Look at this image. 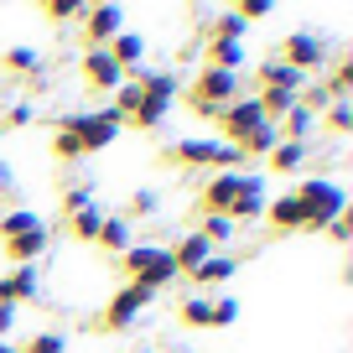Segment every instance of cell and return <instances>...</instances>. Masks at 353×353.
<instances>
[{"label": "cell", "instance_id": "29", "mask_svg": "<svg viewBox=\"0 0 353 353\" xmlns=\"http://www.w3.org/2000/svg\"><path fill=\"white\" fill-rule=\"evenodd\" d=\"M32 229H47L42 213H32V208H11V213H0V244L16 239V234H32Z\"/></svg>", "mask_w": 353, "mask_h": 353}, {"label": "cell", "instance_id": "31", "mask_svg": "<svg viewBox=\"0 0 353 353\" xmlns=\"http://www.w3.org/2000/svg\"><path fill=\"white\" fill-rule=\"evenodd\" d=\"M317 125H322L327 135H348V130H353V99H332L327 110L317 114Z\"/></svg>", "mask_w": 353, "mask_h": 353}, {"label": "cell", "instance_id": "39", "mask_svg": "<svg viewBox=\"0 0 353 353\" xmlns=\"http://www.w3.org/2000/svg\"><path fill=\"white\" fill-rule=\"evenodd\" d=\"M32 120H37V110L26 99H16L11 110H6V120H0V130H21V125H32Z\"/></svg>", "mask_w": 353, "mask_h": 353}, {"label": "cell", "instance_id": "20", "mask_svg": "<svg viewBox=\"0 0 353 353\" xmlns=\"http://www.w3.org/2000/svg\"><path fill=\"white\" fill-rule=\"evenodd\" d=\"M265 161H270V176H296V172H307V161H312V141H281Z\"/></svg>", "mask_w": 353, "mask_h": 353}, {"label": "cell", "instance_id": "37", "mask_svg": "<svg viewBox=\"0 0 353 353\" xmlns=\"http://www.w3.org/2000/svg\"><path fill=\"white\" fill-rule=\"evenodd\" d=\"M88 203H99L94 198V182H73V188L63 192V213H78V208H88Z\"/></svg>", "mask_w": 353, "mask_h": 353}, {"label": "cell", "instance_id": "33", "mask_svg": "<svg viewBox=\"0 0 353 353\" xmlns=\"http://www.w3.org/2000/svg\"><path fill=\"white\" fill-rule=\"evenodd\" d=\"M198 234H203V239H208V244H213V250H219V244H234V234H239V229H234V223H229V219H223V213H203V223H198Z\"/></svg>", "mask_w": 353, "mask_h": 353}, {"label": "cell", "instance_id": "42", "mask_svg": "<svg viewBox=\"0 0 353 353\" xmlns=\"http://www.w3.org/2000/svg\"><path fill=\"white\" fill-rule=\"evenodd\" d=\"M16 322H21V312H16V307H0V343H11Z\"/></svg>", "mask_w": 353, "mask_h": 353}, {"label": "cell", "instance_id": "12", "mask_svg": "<svg viewBox=\"0 0 353 353\" xmlns=\"http://www.w3.org/2000/svg\"><path fill=\"white\" fill-rule=\"evenodd\" d=\"M78 78H83V88L88 94H104V88H120L125 83V73H120V63H114L110 52H104V47H94V52H83L78 57Z\"/></svg>", "mask_w": 353, "mask_h": 353}, {"label": "cell", "instance_id": "28", "mask_svg": "<svg viewBox=\"0 0 353 353\" xmlns=\"http://www.w3.org/2000/svg\"><path fill=\"white\" fill-rule=\"evenodd\" d=\"M37 11L52 26H78V16L88 11V0H37Z\"/></svg>", "mask_w": 353, "mask_h": 353}, {"label": "cell", "instance_id": "24", "mask_svg": "<svg viewBox=\"0 0 353 353\" xmlns=\"http://www.w3.org/2000/svg\"><path fill=\"white\" fill-rule=\"evenodd\" d=\"M276 130H281V141H312V130H317V114H312L307 104L296 99L286 114H281V125H276Z\"/></svg>", "mask_w": 353, "mask_h": 353}, {"label": "cell", "instance_id": "9", "mask_svg": "<svg viewBox=\"0 0 353 353\" xmlns=\"http://www.w3.org/2000/svg\"><path fill=\"white\" fill-rule=\"evenodd\" d=\"M254 182H265V172H213L198 188V213H229V203L250 192Z\"/></svg>", "mask_w": 353, "mask_h": 353}, {"label": "cell", "instance_id": "44", "mask_svg": "<svg viewBox=\"0 0 353 353\" xmlns=\"http://www.w3.org/2000/svg\"><path fill=\"white\" fill-rule=\"evenodd\" d=\"M88 6H114V0H88Z\"/></svg>", "mask_w": 353, "mask_h": 353}, {"label": "cell", "instance_id": "17", "mask_svg": "<svg viewBox=\"0 0 353 353\" xmlns=\"http://www.w3.org/2000/svg\"><path fill=\"white\" fill-rule=\"evenodd\" d=\"M104 52H110L114 63H120V73H125V78H135V73H141V68H145V37L125 26V32L114 37V42L104 47Z\"/></svg>", "mask_w": 353, "mask_h": 353}, {"label": "cell", "instance_id": "40", "mask_svg": "<svg viewBox=\"0 0 353 353\" xmlns=\"http://www.w3.org/2000/svg\"><path fill=\"white\" fill-rule=\"evenodd\" d=\"M156 203H161V198H156L151 188H145V192H135V198H130V208H125V219H151V213H156Z\"/></svg>", "mask_w": 353, "mask_h": 353}, {"label": "cell", "instance_id": "4", "mask_svg": "<svg viewBox=\"0 0 353 353\" xmlns=\"http://www.w3.org/2000/svg\"><path fill=\"white\" fill-rule=\"evenodd\" d=\"M244 94L239 73H223V68H198V78L188 83V104L203 114V120H213V114L223 110V104H234Z\"/></svg>", "mask_w": 353, "mask_h": 353}, {"label": "cell", "instance_id": "38", "mask_svg": "<svg viewBox=\"0 0 353 353\" xmlns=\"http://www.w3.org/2000/svg\"><path fill=\"white\" fill-rule=\"evenodd\" d=\"M239 322V301L234 296H213V322L208 327H234Z\"/></svg>", "mask_w": 353, "mask_h": 353}, {"label": "cell", "instance_id": "13", "mask_svg": "<svg viewBox=\"0 0 353 353\" xmlns=\"http://www.w3.org/2000/svg\"><path fill=\"white\" fill-rule=\"evenodd\" d=\"M42 281H37V265H11L6 276H0V307H16L21 312L26 301H37Z\"/></svg>", "mask_w": 353, "mask_h": 353}, {"label": "cell", "instance_id": "43", "mask_svg": "<svg viewBox=\"0 0 353 353\" xmlns=\"http://www.w3.org/2000/svg\"><path fill=\"white\" fill-rule=\"evenodd\" d=\"M0 353H21V348H16V343H0Z\"/></svg>", "mask_w": 353, "mask_h": 353}, {"label": "cell", "instance_id": "14", "mask_svg": "<svg viewBox=\"0 0 353 353\" xmlns=\"http://www.w3.org/2000/svg\"><path fill=\"white\" fill-rule=\"evenodd\" d=\"M166 254H172L176 276H192V270H198V265H203V260H208V254H213V244L203 239L198 229H188V234H182V239H176V244H166Z\"/></svg>", "mask_w": 353, "mask_h": 353}, {"label": "cell", "instance_id": "30", "mask_svg": "<svg viewBox=\"0 0 353 353\" xmlns=\"http://www.w3.org/2000/svg\"><path fill=\"white\" fill-rule=\"evenodd\" d=\"M0 68H6V73H42V52H37V47H6V52H0Z\"/></svg>", "mask_w": 353, "mask_h": 353}, {"label": "cell", "instance_id": "46", "mask_svg": "<svg viewBox=\"0 0 353 353\" xmlns=\"http://www.w3.org/2000/svg\"><path fill=\"white\" fill-rule=\"evenodd\" d=\"M229 6H234V0H229Z\"/></svg>", "mask_w": 353, "mask_h": 353}, {"label": "cell", "instance_id": "5", "mask_svg": "<svg viewBox=\"0 0 353 353\" xmlns=\"http://www.w3.org/2000/svg\"><path fill=\"white\" fill-rule=\"evenodd\" d=\"M166 161L172 166H244V151L229 141H213V135H188V141L166 145Z\"/></svg>", "mask_w": 353, "mask_h": 353}, {"label": "cell", "instance_id": "23", "mask_svg": "<svg viewBox=\"0 0 353 353\" xmlns=\"http://www.w3.org/2000/svg\"><path fill=\"white\" fill-rule=\"evenodd\" d=\"M203 68L239 73V68H244V42H219V37H208V42H203Z\"/></svg>", "mask_w": 353, "mask_h": 353}, {"label": "cell", "instance_id": "35", "mask_svg": "<svg viewBox=\"0 0 353 353\" xmlns=\"http://www.w3.org/2000/svg\"><path fill=\"white\" fill-rule=\"evenodd\" d=\"M244 32H250V26H244L234 11H219L208 21V37H219V42H244Z\"/></svg>", "mask_w": 353, "mask_h": 353}, {"label": "cell", "instance_id": "32", "mask_svg": "<svg viewBox=\"0 0 353 353\" xmlns=\"http://www.w3.org/2000/svg\"><path fill=\"white\" fill-rule=\"evenodd\" d=\"M322 83H327L332 99H348V94H353V57H348V52H338V63H332V73L322 78Z\"/></svg>", "mask_w": 353, "mask_h": 353}, {"label": "cell", "instance_id": "11", "mask_svg": "<svg viewBox=\"0 0 353 353\" xmlns=\"http://www.w3.org/2000/svg\"><path fill=\"white\" fill-rule=\"evenodd\" d=\"M120 32H125V6H88V11L78 16L83 52H94V47H110Z\"/></svg>", "mask_w": 353, "mask_h": 353}, {"label": "cell", "instance_id": "45", "mask_svg": "<svg viewBox=\"0 0 353 353\" xmlns=\"http://www.w3.org/2000/svg\"><path fill=\"white\" fill-rule=\"evenodd\" d=\"M0 141H6V130H0Z\"/></svg>", "mask_w": 353, "mask_h": 353}, {"label": "cell", "instance_id": "8", "mask_svg": "<svg viewBox=\"0 0 353 353\" xmlns=\"http://www.w3.org/2000/svg\"><path fill=\"white\" fill-rule=\"evenodd\" d=\"M151 301H156V291H145V286H135V281H125V286H114L110 296H104L99 327H104V332H130L135 317H141Z\"/></svg>", "mask_w": 353, "mask_h": 353}, {"label": "cell", "instance_id": "27", "mask_svg": "<svg viewBox=\"0 0 353 353\" xmlns=\"http://www.w3.org/2000/svg\"><path fill=\"white\" fill-rule=\"evenodd\" d=\"M99 223H104V208H99V203H88V208L68 213V234H73L78 244H94V234H99Z\"/></svg>", "mask_w": 353, "mask_h": 353}, {"label": "cell", "instance_id": "2", "mask_svg": "<svg viewBox=\"0 0 353 353\" xmlns=\"http://www.w3.org/2000/svg\"><path fill=\"white\" fill-rule=\"evenodd\" d=\"M291 192H296V203H301V234H322L338 213H348V192H343L338 176L312 172V176H301Z\"/></svg>", "mask_w": 353, "mask_h": 353}, {"label": "cell", "instance_id": "6", "mask_svg": "<svg viewBox=\"0 0 353 353\" xmlns=\"http://www.w3.org/2000/svg\"><path fill=\"white\" fill-rule=\"evenodd\" d=\"M57 125H68V130L78 135V145H83V156H94V151H104V145H114L120 141V130H125V114L120 110H83V114H63Z\"/></svg>", "mask_w": 353, "mask_h": 353}, {"label": "cell", "instance_id": "19", "mask_svg": "<svg viewBox=\"0 0 353 353\" xmlns=\"http://www.w3.org/2000/svg\"><path fill=\"white\" fill-rule=\"evenodd\" d=\"M94 244H99L104 254H114V260H120V254L135 244L130 219H125V213H104V223H99V234H94Z\"/></svg>", "mask_w": 353, "mask_h": 353}, {"label": "cell", "instance_id": "22", "mask_svg": "<svg viewBox=\"0 0 353 353\" xmlns=\"http://www.w3.org/2000/svg\"><path fill=\"white\" fill-rule=\"evenodd\" d=\"M223 219L234 223V229H244V223H260L265 219V182H254L250 192H239V198L229 203V213Z\"/></svg>", "mask_w": 353, "mask_h": 353}, {"label": "cell", "instance_id": "21", "mask_svg": "<svg viewBox=\"0 0 353 353\" xmlns=\"http://www.w3.org/2000/svg\"><path fill=\"white\" fill-rule=\"evenodd\" d=\"M47 239H52L47 229H32V234H16V239H6L0 250H6V260H11V265H37V260L47 254Z\"/></svg>", "mask_w": 353, "mask_h": 353}, {"label": "cell", "instance_id": "26", "mask_svg": "<svg viewBox=\"0 0 353 353\" xmlns=\"http://www.w3.org/2000/svg\"><path fill=\"white\" fill-rule=\"evenodd\" d=\"M176 322H182V327H208L213 322V296H203V291L182 296L176 301Z\"/></svg>", "mask_w": 353, "mask_h": 353}, {"label": "cell", "instance_id": "25", "mask_svg": "<svg viewBox=\"0 0 353 353\" xmlns=\"http://www.w3.org/2000/svg\"><path fill=\"white\" fill-rule=\"evenodd\" d=\"M276 145H281V130H276L270 120H265V125H254V130L239 141V151H244V161H260V156H270Z\"/></svg>", "mask_w": 353, "mask_h": 353}, {"label": "cell", "instance_id": "36", "mask_svg": "<svg viewBox=\"0 0 353 353\" xmlns=\"http://www.w3.org/2000/svg\"><path fill=\"white\" fill-rule=\"evenodd\" d=\"M52 156H57V161H78V156H83V145H78V135L68 130V125L52 130Z\"/></svg>", "mask_w": 353, "mask_h": 353}, {"label": "cell", "instance_id": "34", "mask_svg": "<svg viewBox=\"0 0 353 353\" xmlns=\"http://www.w3.org/2000/svg\"><path fill=\"white\" fill-rule=\"evenodd\" d=\"M21 353H68V338L57 327H42V332H32L26 343H16Z\"/></svg>", "mask_w": 353, "mask_h": 353}, {"label": "cell", "instance_id": "1", "mask_svg": "<svg viewBox=\"0 0 353 353\" xmlns=\"http://www.w3.org/2000/svg\"><path fill=\"white\" fill-rule=\"evenodd\" d=\"M135 83H141V104L125 114V130H156V125L172 114L176 94H182V78H176L172 68H141Z\"/></svg>", "mask_w": 353, "mask_h": 353}, {"label": "cell", "instance_id": "41", "mask_svg": "<svg viewBox=\"0 0 353 353\" xmlns=\"http://www.w3.org/2000/svg\"><path fill=\"white\" fill-rule=\"evenodd\" d=\"M322 234H327L332 244H348V239H353V213H338V219H332Z\"/></svg>", "mask_w": 353, "mask_h": 353}, {"label": "cell", "instance_id": "7", "mask_svg": "<svg viewBox=\"0 0 353 353\" xmlns=\"http://www.w3.org/2000/svg\"><path fill=\"white\" fill-rule=\"evenodd\" d=\"M281 63H291L296 73H307V78H317L322 68L332 63V47H327V37L322 32H312V26H301V32H286L281 37Z\"/></svg>", "mask_w": 353, "mask_h": 353}, {"label": "cell", "instance_id": "3", "mask_svg": "<svg viewBox=\"0 0 353 353\" xmlns=\"http://www.w3.org/2000/svg\"><path fill=\"white\" fill-rule=\"evenodd\" d=\"M120 270H125V281H135V286H145V291H161V286H172L176 281V265H172V254H166V244H130V250L120 254Z\"/></svg>", "mask_w": 353, "mask_h": 353}, {"label": "cell", "instance_id": "16", "mask_svg": "<svg viewBox=\"0 0 353 353\" xmlns=\"http://www.w3.org/2000/svg\"><path fill=\"white\" fill-rule=\"evenodd\" d=\"M254 78H260V88H286V94H296V99H301V88L312 83L307 73H296V68L281 63V57H265V63L254 68Z\"/></svg>", "mask_w": 353, "mask_h": 353}, {"label": "cell", "instance_id": "18", "mask_svg": "<svg viewBox=\"0 0 353 353\" xmlns=\"http://www.w3.org/2000/svg\"><path fill=\"white\" fill-rule=\"evenodd\" d=\"M265 223H270V234H301V203H296V192L265 198Z\"/></svg>", "mask_w": 353, "mask_h": 353}, {"label": "cell", "instance_id": "15", "mask_svg": "<svg viewBox=\"0 0 353 353\" xmlns=\"http://www.w3.org/2000/svg\"><path fill=\"white\" fill-rule=\"evenodd\" d=\"M234 270H239V254H219V250H213V254L198 265V270H192L188 281L203 291V296H208L213 286H229V281H234Z\"/></svg>", "mask_w": 353, "mask_h": 353}, {"label": "cell", "instance_id": "10", "mask_svg": "<svg viewBox=\"0 0 353 353\" xmlns=\"http://www.w3.org/2000/svg\"><path fill=\"white\" fill-rule=\"evenodd\" d=\"M213 125H219V135H213V141L239 145L244 135L254 130V125H265V110H260V99H254V94H239L234 104H223V110L213 114Z\"/></svg>", "mask_w": 353, "mask_h": 353}]
</instances>
